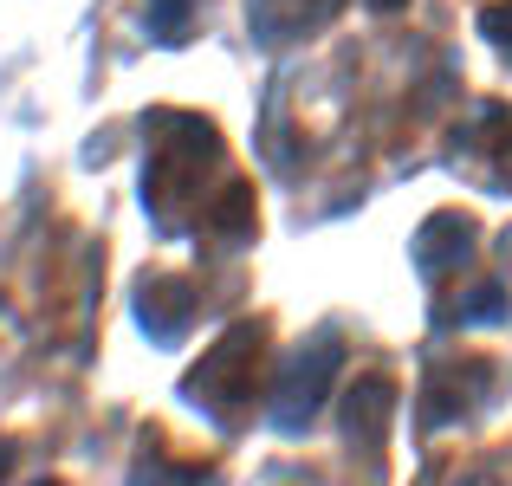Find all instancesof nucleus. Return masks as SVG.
Segmentation results:
<instances>
[{"label": "nucleus", "mask_w": 512, "mask_h": 486, "mask_svg": "<svg viewBox=\"0 0 512 486\" xmlns=\"http://www.w3.org/2000/svg\"><path fill=\"white\" fill-rule=\"evenodd\" d=\"M480 33H487L493 46L512 59V0H493V7H480Z\"/></svg>", "instance_id": "f257e3e1"}, {"label": "nucleus", "mask_w": 512, "mask_h": 486, "mask_svg": "<svg viewBox=\"0 0 512 486\" xmlns=\"http://www.w3.org/2000/svg\"><path fill=\"white\" fill-rule=\"evenodd\" d=\"M370 7H376V13H396V7H402V0H370Z\"/></svg>", "instance_id": "7ed1b4c3"}, {"label": "nucleus", "mask_w": 512, "mask_h": 486, "mask_svg": "<svg viewBox=\"0 0 512 486\" xmlns=\"http://www.w3.org/2000/svg\"><path fill=\"white\" fill-rule=\"evenodd\" d=\"M150 33L163 39V46L182 39V0H150Z\"/></svg>", "instance_id": "f03ea898"}]
</instances>
